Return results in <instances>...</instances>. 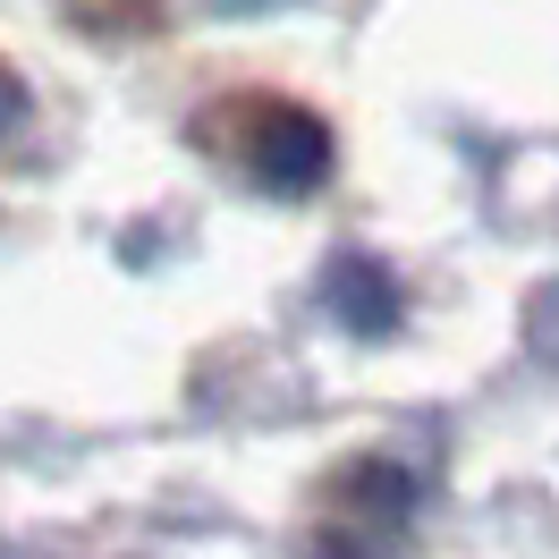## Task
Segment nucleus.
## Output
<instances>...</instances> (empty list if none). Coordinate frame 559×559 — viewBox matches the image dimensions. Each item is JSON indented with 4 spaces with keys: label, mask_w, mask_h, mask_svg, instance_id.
Here are the masks:
<instances>
[{
    "label": "nucleus",
    "mask_w": 559,
    "mask_h": 559,
    "mask_svg": "<svg viewBox=\"0 0 559 559\" xmlns=\"http://www.w3.org/2000/svg\"><path fill=\"white\" fill-rule=\"evenodd\" d=\"M314 559H373V551H365V543H356V534H331V543H322Z\"/></svg>",
    "instance_id": "39448f33"
},
{
    "label": "nucleus",
    "mask_w": 559,
    "mask_h": 559,
    "mask_svg": "<svg viewBox=\"0 0 559 559\" xmlns=\"http://www.w3.org/2000/svg\"><path fill=\"white\" fill-rule=\"evenodd\" d=\"M348 491L365 500V509H382V518H407V509H416V475H407L399 457H365V466L348 475Z\"/></svg>",
    "instance_id": "7ed1b4c3"
},
{
    "label": "nucleus",
    "mask_w": 559,
    "mask_h": 559,
    "mask_svg": "<svg viewBox=\"0 0 559 559\" xmlns=\"http://www.w3.org/2000/svg\"><path fill=\"white\" fill-rule=\"evenodd\" d=\"M525 348L543 356V365H559V280L525 297Z\"/></svg>",
    "instance_id": "20e7f679"
},
{
    "label": "nucleus",
    "mask_w": 559,
    "mask_h": 559,
    "mask_svg": "<svg viewBox=\"0 0 559 559\" xmlns=\"http://www.w3.org/2000/svg\"><path fill=\"white\" fill-rule=\"evenodd\" d=\"M322 306H331V322L340 331H356V340H399V322H407V288H399V272L390 263H373V254H331V272H322Z\"/></svg>",
    "instance_id": "f03ea898"
},
{
    "label": "nucleus",
    "mask_w": 559,
    "mask_h": 559,
    "mask_svg": "<svg viewBox=\"0 0 559 559\" xmlns=\"http://www.w3.org/2000/svg\"><path fill=\"white\" fill-rule=\"evenodd\" d=\"M254 178L272 195H314L331 178V128L297 103H263V119H254Z\"/></svg>",
    "instance_id": "f257e3e1"
},
{
    "label": "nucleus",
    "mask_w": 559,
    "mask_h": 559,
    "mask_svg": "<svg viewBox=\"0 0 559 559\" xmlns=\"http://www.w3.org/2000/svg\"><path fill=\"white\" fill-rule=\"evenodd\" d=\"M212 9H221V17H246V9H263V0H212Z\"/></svg>",
    "instance_id": "423d86ee"
}]
</instances>
